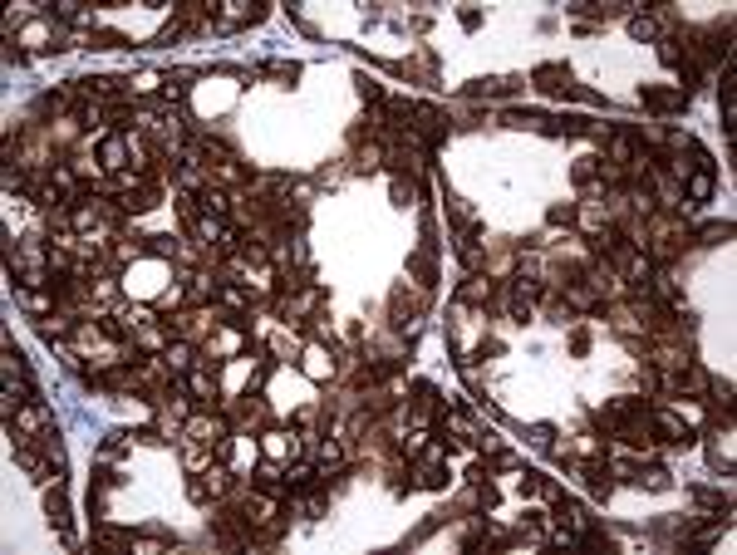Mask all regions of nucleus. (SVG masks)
<instances>
[{"mask_svg": "<svg viewBox=\"0 0 737 555\" xmlns=\"http://www.w3.org/2000/svg\"><path fill=\"white\" fill-rule=\"evenodd\" d=\"M536 84L551 89V94H575V84H570V74H565L560 64H541V69H536Z\"/></svg>", "mask_w": 737, "mask_h": 555, "instance_id": "obj_1", "label": "nucleus"}, {"mask_svg": "<svg viewBox=\"0 0 737 555\" xmlns=\"http://www.w3.org/2000/svg\"><path fill=\"white\" fill-rule=\"evenodd\" d=\"M713 197V168H698V177H689V202H708Z\"/></svg>", "mask_w": 737, "mask_h": 555, "instance_id": "obj_2", "label": "nucleus"}, {"mask_svg": "<svg viewBox=\"0 0 737 555\" xmlns=\"http://www.w3.org/2000/svg\"><path fill=\"white\" fill-rule=\"evenodd\" d=\"M644 103H649V108H683V103H689V94H683V89H678V94L649 89V94H644Z\"/></svg>", "mask_w": 737, "mask_h": 555, "instance_id": "obj_3", "label": "nucleus"}, {"mask_svg": "<svg viewBox=\"0 0 737 555\" xmlns=\"http://www.w3.org/2000/svg\"><path fill=\"white\" fill-rule=\"evenodd\" d=\"M44 511H49V521H55V526H69V506H64V496H60V491H49V496H44Z\"/></svg>", "mask_w": 737, "mask_h": 555, "instance_id": "obj_4", "label": "nucleus"}, {"mask_svg": "<svg viewBox=\"0 0 737 555\" xmlns=\"http://www.w3.org/2000/svg\"><path fill=\"white\" fill-rule=\"evenodd\" d=\"M310 482H314V467H310V462L285 467V486H290V491H300V486H310Z\"/></svg>", "mask_w": 737, "mask_h": 555, "instance_id": "obj_5", "label": "nucleus"}, {"mask_svg": "<svg viewBox=\"0 0 737 555\" xmlns=\"http://www.w3.org/2000/svg\"><path fill=\"white\" fill-rule=\"evenodd\" d=\"M123 138H109V143H103V168H123Z\"/></svg>", "mask_w": 737, "mask_h": 555, "instance_id": "obj_6", "label": "nucleus"}, {"mask_svg": "<svg viewBox=\"0 0 737 555\" xmlns=\"http://www.w3.org/2000/svg\"><path fill=\"white\" fill-rule=\"evenodd\" d=\"M629 30H634L639 39H654V35H659V25H654L649 15H634V20H629Z\"/></svg>", "mask_w": 737, "mask_h": 555, "instance_id": "obj_7", "label": "nucleus"}, {"mask_svg": "<svg viewBox=\"0 0 737 555\" xmlns=\"http://www.w3.org/2000/svg\"><path fill=\"white\" fill-rule=\"evenodd\" d=\"M722 236H732V227H727V221H718V227H703V241H708V246H718Z\"/></svg>", "mask_w": 737, "mask_h": 555, "instance_id": "obj_8", "label": "nucleus"}, {"mask_svg": "<svg viewBox=\"0 0 737 555\" xmlns=\"http://www.w3.org/2000/svg\"><path fill=\"white\" fill-rule=\"evenodd\" d=\"M359 94H364V98H368V103H379V98H384V89H379V84H374V79H359Z\"/></svg>", "mask_w": 737, "mask_h": 555, "instance_id": "obj_9", "label": "nucleus"}, {"mask_svg": "<svg viewBox=\"0 0 737 555\" xmlns=\"http://www.w3.org/2000/svg\"><path fill=\"white\" fill-rule=\"evenodd\" d=\"M320 462H325V467L339 462V442H320Z\"/></svg>", "mask_w": 737, "mask_h": 555, "instance_id": "obj_10", "label": "nucleus"}]
</instances>
